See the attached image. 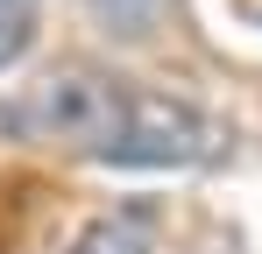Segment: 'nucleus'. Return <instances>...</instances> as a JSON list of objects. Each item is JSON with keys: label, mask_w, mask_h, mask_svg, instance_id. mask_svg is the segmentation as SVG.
Returning a JSON list of instances; mask_svg holds the SVG:
<instances>
[{"label": "nucleus", "mask_w": 262, "mask_h": 254, "mask_svg": "<svg viewBox=\"0 0 262 254\" xmlns=\"http://www.w3.org/2000/svg\"><path fill=\"white\" fill-rule=\"evenodd\" d=\"M163 7H170V0H85L92 29L114 36V42H149L163 29Z\"/></svg>", "instance_id": "obj_3"}, {"label": "nucleus", "mask_w": 262, "mask_h": 254, "mask_svg": "<svg viewBox=\"0 0 262 254\" xmlns=\"http://www.w3.org/2000/svg\"><path fill=\"white\" fill-rule=\"evenodd\" d=\"M78 156L106 163V169H213V163L234 156V127L213 106L184 99V92L106 78L92 134H85Z\"/></svg>", "instance_id": "obj_1"}, {"label": "nucleus", "mask_w": 262, "mask_h": 254, "mask_svg": "<svg viewBox=\"0 0 262 254\" xmlns=\"http://www.w3.org/2000/svg\"><path fill=\"white\" fill-rule=\"evenodd\" d=\"M36 21H43V0H0V71H14L29 57Z\"/></svg>", "instance_id": "obj_4"}, {"label": "nucleus", "mask_w": 262, "mask_h": 254, "mask_svg": "<svg viewBox=\"0 0 262 254\" xmlns=\"http://www.w3.org/2000/svg\"><path fill=\"white\" fill-rule=\"evenodd\" d=\"M64 254H156V233H149L142 212H99L71 233Z\"/></svg>", "instance_id": "obj_2"}]
</instances>
